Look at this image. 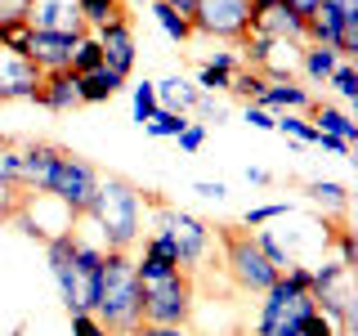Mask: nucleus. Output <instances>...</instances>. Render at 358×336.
<instances>
[{
    "mask_svg": "<svg viewBox=\"0 0 358 336\" xmlns=\"http://www.w3.org/2000/svg\"><path fill=\"white\" fill-rule=\"evenodd\" d=\"M90 314L103 323L108 336H134V328L143 323L139 278H134V260L126 251H103V265H99V291H94V309Z\"/></svg>",
    "mask_w": 358,
    "mask_h": 336,
    "instance_id": "1",
    "label": "nucleus"
},
{
    "mask_svg": "<svg viewBox=\"0 0 358 336\" xmlns=\"http://www.w3.org/2000/svg\"><path fill=\"white\" fill-rule=\"evenodd\" d=\"M134 278H139V305L143 323H166V328H184L193 314V278L175 265H162L152 255L134 260Z\"/></svg>",
    "mask_w": 358,
    "mask_h": 336,
    "instance_id": "2",
    "label": "nucleus"
},
{
    "mask_svg": "<svg viewBox=\"0 0 358 336\" xmlns=\"http://www.w3.org/2000/svg\"><path fill=\"white\" fill-rule=\"evenodd\" d=\"M85 216L99 224L103 251H130L134 238H139V188L126 175H108V179L99 175L94 202H90Z\"/></svg>",
    "mask_w": 358,
    "mask_h": 336,
    "instance_id": "3",
    "label": "nucleus"
},
{
    "mask_svg": "<svg viewBox=\"0 0 358 336\" xmlns=\"http://www.w3.org/2000/svg\"><path fill=\"white\" fill-rule=\"evenodd\" d=\"M309 269L291 265L273 287L264 291V309H260V323H255V336H300V323L309 318L313 309V291H309Z\"/></svg>",
    "mask_w": 358,
    "mask_h": 336,
    "instance_id": "4",
    "label": "nucleus"
},
{
    "mask_svg": "<svg viewBox=\"0 0 358 336\" xmlns=\"http://www.w3.org/2000/svg\"><path fill=\"white\" fill-rule=\"evenodd\" d=\"M215 238L224 242V265H229V278H233L242 291H268L278 278H282L273 265H268V255L260 251L255 233L238 229V224H220Z\"/></svg>",
    "mask_w": 358,
    "mask_h": 336,
    "instance_id": "5",
    "label": "nucleus"
},
{
    "mask_svg": "<svg viewBox=\"0 0 358 336\" xmlns=\"http://www.w3.org/2000/svg\"><path fill=\"white\" fill-rule=\"evenodd\" d=\"M143 202H152V211H157V229L152 233H166L171 246H175V255H179V269L193 274L201 265V255H206V246H210V229L197 216H188V211L166 206L162 197H143Z\"/></svg>",
    "mask_w": 358,
    "mask_h": 336,
    "instance_id": "6",
    "label": "nucleus"
},
{
    "mask_svg": "<svg viewBox=\"0 0 358 336\" xmlns=\"http://www.w3.org/2000/svg\"><path fill=\"white\" fill-rule=\"evenodd\" d=\"M94 188H99V171L85 162V157H76V153H67L63 148V157H59V166H54V175H50V193L59 206L67 211V216H85L90 211V202H94Z\"/></svg>",
    "mask_w": 358,
    "mask_h": 336,
    "instance_id": "7",
    "label": "nucleus"
},
{
    "mask_svg": "<svg viewBox=\"0 0 358 336\" xmlns=\"http://www.w3.org/2000/svg\"><path fill=\"white\" fill-rule=\"evenodd\" d=\"M193 31L215 41H242L255 22V5L251 0H197L193 5Z\"/></svg>",
    "mask_w": 358,
    "mask_h": 336,
    "instance_id": "8",
    "label": "nucleus"
},
{
    "mask_svg": "<svg viewBox=\"0 0 358 336\" xmlns=\"http://www.w3.org/2000/svg\"><path fill=\"white\" fill-rule=\"evenodd\" d=\"M27 27L31 31H59V36H90L76 0H31L27 5Z\"/></svg>",
    "mask_w": 358,
    "mask_h": 336,
    "instance_id": "9",
    "label": "nucleus"
},
{
    "mask_svg": "<svg viewBox=\"0 0 358 336\" xmlns=\"http://www.w3.org/2000/svg\"><path fill=\"white\" fill-rule=\"evenodd\" d=\"M94 41H99V50H103V67L126 81L130 67H134V22H130V14L94 27Z\"/></svg>",
    "mask_w": 358,
    "mask_h": 336,
    "instance_id": "10",
    "label": "nucleus"
},
{
    "mask_svg": "<svg viewBox=\"0 0 358 336\" xmlns=\"http://www.w3.org/2000/svg\"><path fill=\"white\" fill-rule=\"evenodd\" d=\"M76 45H81V36H59V31H27L22 59L36 63L41 72H67V67H72Z\"/></svg>",
    "mask_w": 358,
    "mask_h": 336,
    "instance_id": "11",
    "label": "nucleus"
},
{
    "mask_svg": "<svg viewBox=\"0 0 358 336\" xmlns=\"http://www.w3.org/2000/svg\"><path fill=\"white\" fill-rule=\"evenodd\" d=\"M45 81V72L36 63H27L22 54L0 45V104H14V99H36V90Z\"/></svg>",
    "mask_w": 358,
    "mask_h": 336,
    "instance_id": "12",
    "label": "nucleus"
},
{
    "mask_svg": "<svg viewBox=\"0 0 358 336\" xmlns=\"http://www.w3.org/2000/svg\"><path fill=\"white\" fill-rule=\"evenodd\" d=\"M59 157H63L59 144H27V148H18V184L14 188H22V193H45Z\"/></svg>",
    "mask_w": 358,
    "mask_h": 336,
    "instance_id": "13",
    "label": "nucleus"
},
{
    "mask_svg": "<svg viewBox=\"0 0 358 336\" xmlns=\"http://www.w3.org/2000/svg\"><path fill=\"white\" fill-rule=\"evenodd\" d=\"M251 36H264V41H287V45H300V41H305V18H296V14H291L287 5H268V9H255Z\"/></svg>",
    "mask_w": 358,
    "mask_h": 336,
    "instance_id": "14",
    "label": "nucleus"
},
{
    "mask_svg": "<svg viewBox=\"0 0 358 336\" xmlns=\"http://www.w3.org/2000/svg\"><path fill=\"white\" fill-rule=\"evenodd\" d=\"M36 104L50 112H76L81 108V81H76V72H45V81L36 90Z\"/></svg>",
    "mask_w": 358,
    "mask_h": 336,
    "instance_id": "15",
    "label": "nucleus"
},
{
    "mask_svg": "<svg viewBox=\"0 0 358 336\" xmlns=\"http://www.w3.org/2000/svg\"><path fill=\"white\" fill-rule=\"evenodd\" d=\"M260 108L264 112H273V108H282V112L313 108V94H309L305 85H296L291 76H268V81H264V94H260Z\"/></svg>",
    "mask_w": 358,
    "mask_h": 336,
    "instance_id": "16",
    "label": "nucleus"
},
{
    "mask_svg": "<svg viewBox=\"0 0 358 336\" xmlns=\"http://www.w3.org/2000/svg\"><path fill=\"white\" fill-rule=\"evenodd\" d=\"M76 81H81V104H108V99L126 85L117 72H108V67H94V72L76 76Z\"/></svg>",
    "mask_w": 358,
    "mask_h": 336,
    "instance_id": "17",
    "label": "nucleus"
},
{
    "mask_svg": "<svg viewBox=\"0 0 358 336\" xmlns=\"http://www.w3.org/2000/svg\"><path fill=\"white\" fill-rule=\"evenodd\" d=\"M313 121H318L313 130H322V134H336V139H345V144L358 139V126L345 117L341 108H331V104H313Z\"/></svg>",
    "mask_w": 358,
    "mask_h": 336,
    "instance_id": "18",
    "label": "nucleus"
},
{
    "mask_svg": "<svg viewBox=\"0 0 358 336\" xmlns=\"http://www.w3.org/2000/svg\"><path fill=\"white\" fill-rule=\"evenodd\" d=\"M233 72H238V54H215L210 63H201V72H197V85L201 90H229V81H233Z\"/></svg>",
    "mask_w": 358,
    "mask_h": 336,
    "instance_id": "19",
    "label": "nucleus"
},
{
    "mask_svg": "<svg viewBox=\"0 0 358 336\" xmlns=\"http://www.w3.org/2000/svg\"><path fill=\"white\" fill-rule=\"evenodd\" d=\"M336 63H341V54H336V50H322V45H309V50L300 54V67H305L309 81H327V76L336 72Z\"/></svg>",
    "mask_w": 358,
    "mask_h": 336,
    "instance_id": "20",
    "label": "nucleus"
},
{
    "mask_svg": "<svg viewBox=\"0 0 358 336\" xmlns=\"http://www.w3.org/2000/svg\"><path fill=\"white\" fill-rule=\"evenodd\" d=\"M81 5L85 27H103L112 18H126V0H76Z\"/></svg>",
    "mask_w": 358,
    "mask_h": 336,
    "instance_id": "21",
    "label": "nucleus"
},
{
    "mask_svg": "<svg viewBox=\"0 0 358 336\" xmlns=\"http://www.w3.org/2000/svg\"><path fill=\"white\" fill-rule=\"evenodd\" d=\"M305 188H309V197L318 202V206H336V211L350 206V193H345V184H331V179H313V184H305Z\"/></svg>",
    "mask_w": 358,
    "mask_h": 336,
    "instance_id": "22",
    "label": "nucleus"
},
{
    "mask_svg": "<svg viewBox=\"0 0 358 336\" xmlns=\"http://www.w3.org/2000/svg\"><path fill=\"white\" fill-rule=\"evenodd\" d=\"M94 67H103V50H99V41H94V36H81V45H76L72 67H67V72L85 76V72H94Z\"/></svg>",
    "mask_w": 358,
    "mask_h": 336,
    "instance_id": "23",
    "label": "nucleus"
},
{
    "mask_svg": "<svg viewBox=\"0 0 358 336\" xmlns=\"http://www.w3.org/2000/svg\"><path fill=\"white\" fill-rule=\"evenodd\" d=\"M184 126H188V117H184V112L157 108V117H152V121H148V126H143V130H148V134H157V139H175V134L184 130Z\"/></svg>",
    "mask_w": 358,
    "mask_h": 336,
    "instance_id": "24",
    "label": "nucleus"
},
{
    "mask_svg": "<svg viewBox=\"0 0 358 336\" xmlns=\"http://www.w3.org/2000/svg\"><path fill=\"white\" fill-rule=\"evenodd\" d=\"M152 18L162 22V31L171 41H188V36H193V22H188L184 14H175V9H166V5H152Z\"/></svg>",
    "mask_w": 358,
    "mask_h": 336,
    "instance_id": "25",
    "label": "nucleus"
},
{
    "mask_svg": "<svg viewBox=\"0 0 358 336\" xmlns=\"http://www.w3.org/2000/svg\"><path fill=\"white\" fill-rule=\"evenodd\" d=\"M327 85H336V94H341L345 104H354V99H358V72H354V63H336V72L327 76Z\"/></svg>",
    "mask_w": 358,
    "mask_h": 336,
    "instance_id": "26",
    "label": "nucleus"
},
{
    "mask_svg": "<svg viewBox=\"0 0 358 336\" xmlns=\"http://www.w3.org/2000/svg\"><path fill=\"white\" fill-rule=\"evenodd\" d=\"M152 117H157V85L143 81V85H134V121H139V126H148Z\"/></svg>",
    "mask_w": 358,
    "mask_h": 336,
    "instance_id": "27",
    "label": "nucleus"
},
{
    "mask_svg": "<svg viewBox=\"0 0 358 336\" xmlns=\"http://www.w3.org/2000/svg\"><path fill=\"white\" fill-rule=\"evenodd\" d=\"M18 184V144L0 139V188H14Z\"/></svg>",
    "mask_w": 358,
    "mask_h": 336,
    "instance_id": "28",
    "label": "nucleus"
},
{
    "mask_svg": "<svg viewBox=\"0 0 358 336\" xmlns=\"http://www.w3.org/2000/svg\"><path fill=\"white\" fill-rule=\"evenodd\" d=\"M300 336H345V332L336 328V323H331V318H327V314H322V309H313L309 318L300 323Z\"/></svg>",
    "mask_w": 358,
    "mask_h": 336,
    "instance_id": "29",
    "label": "nucleus"
},
{
    "mask_svg": "<svg viewBox=\"0 0 358 336\" xmlns=\"http://www.w3.org/2000/svg\"><path fill=\"white\" fill-rule=\"evenodd\" d=\"M278 130H282V134H296V139H300V144H313V139H318V130H313V126H309V121H300V117H291V112H282V117H278Z\"/></svg>",
    "mask_w": 358,
    "mask_h": 336,
    "instance_id": "30",
    "label": "nucleus"
},
{
    "mask_svg": "<svg viewBox=\"0 0 358 336\" xmlns=\"http://www.w3.org/2000/svg\"><path fill=\"white\" fill-rule=\"evenodd\" d=\"M278 216H287V206L282 202H268V206H255V211H246V229H260V224H268V220H278Z\"/></svg>",
    "mask_w": 358,
    "mask_h": 336,
    "instance_id": "31",
    "label": "nucleus"
},
{
    "mask_svg": "<svg viewBox=\"0 0 358 336\" xmlns=\"http://www.w3.org/2000/svg\"><path fill=\"white\" fill-rule=\"evenodd\" d=\"M175 139H179V148H184V153H197L201 144H206V126H197V121H188V126L179 130Z\"/></svg>",
    "mask_w": 358,
    "mask_h": 336,
    "instance_id": "32",
    "label": "nucleus"
},
{
    "mask_svg": "<svg viewBox=\"0 0 358 336\" xmlns=\"http://www.w3.org/2000/svg\"><path fill=\"white\" fill-rule=\"evenodd\" d=\"M72 336H108L94 314H72Z\"/></svg>",
    "mask_w": 358,
    "mask_h": 336,
    "instance_id": "33",
    "label": "nucleus"
},
{
    "mask_svg": "<svg viewBox=\"0 0 358 336\" xmlns=\"http://www.w3.org/2000/svg\"><path fill=\"white\" fill-rule=\"evenodd\" d=\"M27 5L31 0H0V27L5 22H27Z\"/></svg>",
    "mask_w": 358,
    "mask_h": 336,
    "instance_id": "34",
    "label": "nucleus"
},
{
    "mask_svg": "<svg viewBox=\"0 0 358 336\" xmlns=\"http://www.w3.org/2000/svg\"><path fill=\"white\" fill-rule=\"evenodd\" d=\"M327 5L336 9V18H341V27H345V31L358 27V0H327Z\"/></svg>",
    "mask_w": 358,
    "mask_h": 336,
    "instance_id": "35",
    "label": "nucleus"
},
{
    "mask_svg": "<svg viewBox=\"0 0 358 336\" xmlns=\"http://www.w3.org/2000/svg\"><path fill=\"white\" fill-rule=\"evenodd\" d=\"M246 121H251L255 130H278V117H273V112H264L260 104H246Z\"/></svg>",
    "mask_w": 358,
    "mask_h": 336,
    "instance_id": "36",
    "label": "nucleus"
},
{
    "mask_svg": "<svg viewBox=\"0 0 358 336\" xmlns=\"http://www.w3.org/2000/svg\"><path fill=\"white\" fill-rule=\"evenodd\" d=\"M134 336H188L184 328H166V323H139Z\"/></svg>",
    "mask_w": 358,
    "mask_h": 336,
    "instance_id": "37",
    "label": "nucleus"
},
{
    "mask_svg": "<svg viewBox=\"0 0 358 336\" xmlns=\"http://www.w3.org/2000/svg\"><path fill=\"white\" fill-rule=\"evenodd\" d=\"M313 144H322V148L336 153V157H345V153H350V144H345V139H336V134H322V130H318V139H313Z\"/></svg>",
    "mask_w": 358,
    "mask_h": 336,
    "instance_id": "38",
    "label": "nucleus"
},
{
    "mask_svg": "<svg viewBox=\"0 0 358 336\" xmlns=\"http://www.w3.org/2000/svg\"><path fill=\"white\" fill-rule=\"evenodd\" d=\"M193 193H201V197H215V202H220L224 193H229V188H224L220 179H215V184H210V179H197V184H193Z\"/></svg>",
    "mask_w": 358,
    "mask_h": 336,
    "instance_id": "39",
    "label": "nucleus"
},
{
    "mask_svg": "<svg viewBox=\"0 0 358 336\" xmlns=\"http://www.w3.org/2000/svg\"><path fill=\"white\" fill-rule=\"evenodd\" d=\"M282 5H287V9H291V14H296V18H309L313 9L322 5V0H282Z\"/></svg>",
    "mask_w": 358,
    "mask_h": 336,
    "instance_id": "40",
    "label": "nucleus"
},
{
    "mask_svg": "<svg viewBox=\"0 0 358 336\" xmlns=\"http://www.w3.org/2000/svg\"><path fill=\"white\" fill-rule=\"evenodd\" d=\"M152 5H166V9H175V14L193 18V5H197V0H152Z\"/></svg>",
    "mask_w": 358,
    "mask_h": 336,
    "instance_id": "41",
    "label": "nucleus"
},
{
    "mask_svg": "<svg viewBox=\"0 0 358 336\" xmlns=\"http://www.w3.org/2000/svg\"><path fill=\"white\" fill-rule=\"evenodd\" d=\"M246 179H251V184H268V171H260V166H255V171H246Z\"/></svg>",
    "mask_w": 358,
    "mask_h": 336,
    "instance_id": "42",
    "label": "nucleus"
},
{
    "mask_svg": "<svg viewBox=\"0 0 358 336\" xmlns=\"http://www.w3.org/2000/svg\"><path fill=\"white\" fill-rule=\"evenodd\" d=\"M255 9H268V5H282V0H251Z\"/></svg>",
    "mask_w": 358,
    "mask_h": 336,
    "instance_id": "43",
    "label": "nucleus"
}]
</instances>
